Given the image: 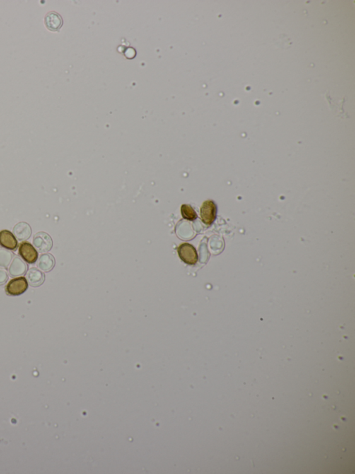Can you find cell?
<instances>
[{"mask_svg": "<svg viewBox=\"0 0 355 474\" xmlns=\"http://www.w3.org/2000/svg\"><path fill=\"white\" fill-rule=\"evenodd\" d=\"M179 258L184 263L188 265H195L199 259L197 251L192 245L185 243L178 248Z\"/></svg>", "mask_w": 355, "mask_h": 474, "instance_id": "cell-1", "label": "cell"}, {"mask_svg": "<svg viewBox=\"0 0 355 474\" xmlns=\"http://www.w3.org/2000/svg\"><path fill=\"white\" fill-rule=\"evenodd\" d=\"M217 207L213 200H206L201 208V218L206 225H211L216 218Z\"/></svg>", "mask_w": 355, "mask_h": 474, "instance_id": "cell-2", "label": "cell"}, {"mask_svg": "<svg viewBox=\"0 0 355 474\" xmlns=\"http://www.w3.org/2000/svg\"><path fill=\"white\" fill-rule=\"evenodd\" d=\"M28 282L25 277H18V278L12 279L8 282L6 287V292L8 296H13L17 297L20 296L26 292L28 289Z\"/></svg>", "mask_w": 355, "mask_h": 474, "instance_id": "cell-3", "label": "cell"}, {"mask_svg": "<svg viewBox=\"0 0 355 474\" xmlns=\"http://www.w3.org/2000/svg\"><path fill=\"white\" fill-rule=\"evenodd\" d=\"M33 244L39 253L48 252L53 246L52 238L48 234L43 232H38L34 236Z\"/></svg>", "mask_w": 355, "mask_h": 474, "instance_id": "cell-4", "label": "cell"}, {"mask_svg": "<svg viewBox=\"0 0 355 474\" xmlns=\"http://www.w3.org/2000/svg\"><path fill=\"white\" fill-rule=\"evenodd\" d=\"M19 255L24 261L30 264L36 263L38 258V253L36 250L29 242H23L20 244L19 248Z\"/></svg>", "mask_w": 355, "mask_h": 474, "instance_id": "cell-5", "label": "cell"}, {"mask_svg": "<svg viewBox=\"0 0 355 474\" xmlns=\"http://www.w3.org/2000/svg\"><path fill=\"white\" fill-rule=\"evenodd\" d=\"M0 246L10 251H15L18 247V243L14 234L5 230L0 232Z\"/></svg>", "mask_w": 355, "mask_h": 474, "instance_id": "cell-6", "label": "cell"}, {"mask_svg": "<svg viewBox=\"0 0 355 474\" xmlns=\"http://www.w3.org/2000/svg\"><path fill=\"white\" fill-rule=\"evenodd\" d=\"M44 23L49 30L52 32H58L63 26V18L56 12L47 13L44 18Z\"/></svg>", "mask_w": 355, "mask_h": 474, "instance_id": "cell-7", "label": "cell"}, {"mask_svg": "<svg viewBox=\"0 0 355 474\" xmlns=\"http://www.w3.org/2000/svg\"><path fill=\"white\" fill-rule=\"evenodd\" d=\"M27 270V266L26 263L24 262L18 257H15V258H14V259L12 261L11 265H10L9 268H8L9 274L12 277L22 276V275L26 273Z\"/></svg>", "mask_w": 355, "mask_h": 474, "instance_id": "cell-8", "label": "cell"}, {"mask_svg": "<svg viewBox=\"0 0 355 474\" xmlns=\"http://www.w3.org/2000/svg\"><path fill=\"white\" fill-rule=\"evenodd\" d=\"M26 278L29 284L34 287L42 285L45 280L44 273L36 268H30L27 273Z\"/></svg>", "mask_w": 355, "mask_h": 474, "instance_id": "cell-9", "label": "cell"}, {"mask_svg": "<svg viewBox=\"0 0 355 474\" xmlns=\"http://www.w3.org/2000/svg\"><path fill=\"white\" fill-rule=\"evenodd\" d=\"M13 234L18 241H26L32 235V228L27 222H19L13 228Z\"/></svg>", "mask_w": 355, "mask_h": 474, "instance_id": "cell-10", "label": "cell"}, {"mask_svg": "<svg viewBox=\"0 0 355 474\" xmlns=\"http://www.w3.org/2000/svg\"><path fill=\"white\" fill-rule=\"evenodd\" d=\"M55 265V259L50 254L42 255L37 261V266L39 269L43 272H49L53 269Z\"/></svg>", "mask_w": 355, "mask_h": 474, "instance_id": "cell-11", "label": "cell"}, {"mask_svg": "<svg viewBox=\"0 0 355 474\" xmlns=\"http://www.w3.org/2000/svg\"><path fill=\"white\" fill-rule=\"evenodd\" d=\"M181 215L182 218L186 220H195L197 218V214L192 207L189 205H182L181 207Z\"/></svg>", "mask_w": 355, "mask_h": 474, "instance_id": "cell-12", "label": "cell"}, {"mask_svg": "<svg viewBox=\"0 0 355 474\" xmlns=\"http://www.w3.org/2000/svg\"><path fill=\"white\" fill-rule=\"evenodd\" d=\"M13 254L10 251L4 249H0V267L7 268L11 263Z\"/></svg>", "mask_w": 355, "mask_h": 474, "instance_id": "cell-13", "label": "cell"}, {"mask_svg": "<svg viewBox=\"0 0 355 474\" xmlns=\"http://www.w3.org/2000/svg\"><path fill=\"white\" fill-rule=\"evenodd\" d=\"M8 276L6 270L0 268V285H4L7 282Z\"/></svg>", "mask_w": 355, "mask_h": 474, "instance_id": "cell-14", "label": "cell"}, {"mask_svg": "<svg viewBox=\"0 0 355 474\" xmlns=\"http://www.w3.org/2000/svg\"><path fill=\"white\" fill-rule=\"evenodd\" d=\"M124 55L126 56V57L127 59H131L133 58H134L136 55V52L133 47H130V48H127L125 50V54Z\"/></svg>", "mask_w": 355, "mask_h": 474, "instance_id": "cell-15", "label": "cell"}]
</instances>
